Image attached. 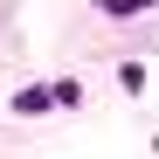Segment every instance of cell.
Listing matches in <instances>:
<instances>
[{
  "mask_svg": "<svg viewBox=\"0 0 159 159\" xmlns=\"http://www.w3.org/2000/svg\"><path fill=\"white\" fill-rule=\"evenodd\" d=\"M14 104H21V111H48V104H56V90H21Z\"/></svg>",
  "mask_w": 159,
  "mask_h": 159,
  "instance_id": "1",
  "label": "cell"
},
{
  "mask_svg": "<svg viewBox=\"0 0 159 159\" xmlns=\"http://www.w3.org/2000/svg\"><path fill=\"white\" fill-rule=\"evenodd\" d=\"M139 7H152V0H104V14H139Z\"/></svg>",
  "mask_w": 159,
  "mask_h": 159,
  "instance_id": "2",
  "label": "cell"
}]
</instances>
